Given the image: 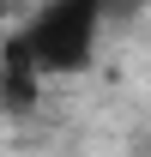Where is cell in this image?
<instances>
[{
  "label": "cell",
  "mask_w": 151,
  "mask_h": 157,
  "mask_svg": "<svg viewBox=\"0 0 151 157\" xmlns=\"http://www.w3.org/2000/svg\"><path fill=\"white\" fill-rule=\"evenodd\" d=\"M97 18H103L97 0H48L37 24L6 48V67L12 73H79L91 60Z\"/></svg>",
  "instance_id": "cell-1"
}]
</instances>
